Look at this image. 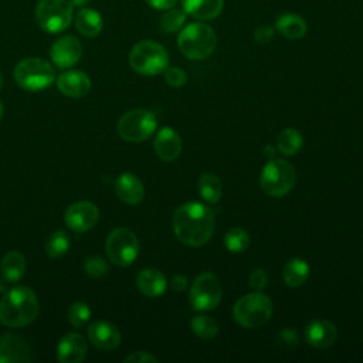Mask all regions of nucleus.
I'll return each instance as SVG.
<instances>
[{
    "label": "nucleus",
    "mask_w": 363,
    "mask_h": 363,
    "mask_svg": "<svg viewBox=\"0 0 363 363\" xmlns=\"http://www.w3.org/2000/svg\"><path fill=\"white\" fill-rule=\"evenodd\" d=\"M172 227L180 242L189 247H201L213 235L214 214L206 204L189 201L176 208Z\"/></svg>",
    "instance_id": "f257e3e1"
},
{
    "label": "nucleus",
    "mask_w": 363,
    "mask_h": 363,
    "mask_svg": "<svg viewBox=\"0 0 363 363\" xmlns=\"http://www.w3.org/2000/svg\"><path fill=\"white\" fill-rule=\"evenodd\" d=\"M38 313V299L27 286L9 289L0 301V322L10 328L31 323Z\"/></svg>",
    "instance_id": "f03ea898"
},
{
    "label": "nucleus",
    "mask_w": 363,
    "mask_h": 363,
    "mask_svg": "<svg viewBox=\"0 0 363 363\" xmlns=\"http://www.w3.org/2000/svg\"><path fill=\"white\" fill-rule=\"evenodd\" d=\"M177 45L180 52L189 60H206L217 47V35L206 23H191L182 28Z\"/></svg>",
    "instance_id": "7ed1b4c3"
},
{
    "label": "nucleus",
    "mask_w": 363,
    "mask_h": 363,
    "mask_svg": "<svg viewBox=\"0 0 363 363\" xmlns=\"http://www.w3.org/2000/svg\"><path fill=\"white\" fill-rule=\"evenodd\" d=\"M129 64L140 75H157L167 68L169 54L162 44L153 40H142L132 47Z\"/></svg>",
    "instance_id": "20e7f679"
},
{
    "label": "nucleus",
    "mask_w": 363,
    "mask_h": 363,
    "mask_svg": "<svg viewBox=\"0 0 363 363\" xmlns=\"http://www.w3.org/2000/svg\"><path fill=\"white\" fill-rule=\"evenodd\" d=\"M272 315V302L262 292H251L240 298L234 308L235 322L248 329H257L265 325Z\"/></svg>",
    "instance_id": "39448f33"
},
{
    "label": "nucleus",
    "mask_w": 363,
    "mask_h": 363,
    "mask_svg": "<svg viewBox=\"0 0 363 363\" xmlns=\"http://www.w3.org/2000/svg\"><path fill=\"white\" fill-rule=\"evenodd\" d=\"M296 174L294 166L285 159L272 157L262 167L259 184L265 194L271 197H282L295 186Z\"/></svg>",
    "instance_id": "423d86ee"
},
{
    "label": "nucleus",
    "mask_w": 363,
    "mask_h": 363,
    "mask_svg": "<svg viewBox=\"0 0 363 363\" xmlns=\"http://www.w3.org/2000/svg\"><path fill=\"white\" fill-rule=\"evenodd\" d=\"M16 82L27 91L48 88L55 79L54 67L43 58H24L14 68Z\"/></svg>",
    "instance_id": "0eeeda50"
},
{
    "label": "nucleus",
    "mask_w": 363,
    "mask_h": 363,
    "mask_svg": "<svg viewBox=\"0 0 363 363\" xmlns=\"http://www.w3.org/2000/svg\"><path fill=\"white\" fill-rule=\"evenodd\" d=\"M74 6L69 0H40L35 6V21L41 30L57 34L69 27Z\"/></svg>",
    "instance_id": "6e6552de"
},
{
    "label": "nucleus",
    "mask_w": 363,
    "mask_h": 363,
    "mask_svg": "<svg viewBox=\"0 0 363 363\" xmlns=\"http://www.w3.org/2000/svg\"><path fill=\"white\" fill-rule=\"evenodd\" d=\"M157 126L156 116L146 109H132L121 116L116 125L119 136L128 142L146 140Z\"/></svg>",
    "instance_id": "1a4fd4ad"
},
{
    "label": "nucleus",
    "mask_w": 363,
    "mask_h": 363,
    "mask_svg": "<svg viewBox=\"0 0 363 363\" xmlns=\"http://www.w3.org/2000/svg\"><path fill=\"white\" fill-rule=\"evenodd\" d=\"M108 258L119 267L130 265L139 254V241L135 233L119 227L109 233L105 244Z\"/></svg>",
    "instance_id": "9d476101"
},
{
    "label": "nucleus",
    "mask_w": 363,
    "mask_h": 363,
    "mask_svg": "<svg viewBox=\"0 0 363 363\" xmlns=\"http://www.w3.org/2000/svg\"><path fill=\"white\" fill-rule=\"evenodd\" d=\"M223 288L218 278L211 272L200 274L190 288V303L196 311H211L218 306Z\"/></svg>",
    "instance_id": "9b49d317"
},
{
    "label": "nucleus",
    "mask_w": 363,
    "mask_h": 363,
    "mask_svg": "<svg viewBox=\"0 0 363 363\" xmlns=\"http://www.w3.org/2000/svg\"><path fill=\"white\" fill-rule=\"evenodd\" d=\"M99 218L98 207L91 201H77L72 203L64 214V221L72 231L84 233L92 228Z\"/></svg>",
    "instance_id": "f8f14e48"
},
{
    "label": "nucleus",
    "mask_w": 363,
    "mask_h": 363,
    "mask_svg": "<svg viewBox=\"0 0 363 363\" xmlns=\"http://www.w3.org/2000/svg\"><path fill=\"white\" fill-rule=\"evenodd\" d=\"M82 54V47L79 40L75 35H64L54 41L50 50V57L51 61L54 62L55 67L64 69V68H71L75 65Z\"/></svg>",
    "instance_id": "ddd939ff"
},
{
    "label": "nucleus",
    "mask_w": 363,
    "mask_h": 363,
    "mask_svg": "<svg viewBox=\"0 0 363 363\" xmlns=\"http://www.w3.org/2000/svg\"><path fill=\"white\" fill-rule=\"evenodd\" d=\"M30 359V346L24 337L14 333L0 336V363H27Z\"/></svg>",
    "instance_id": "4468645a"
},
{
    "label": "nucleus",
    "mask_w": 363,
    "mask_h": 363,
    "mask_svg": "<svg viewBox=\"0 0 363 363\" xmlns=\"http://www.w3.org/2000/svg\"><path fill=\"white\" fill-rule=\"evenodd\" d=\"M88 352L86 340L82 335L72 332L62 336L57 346V359L60 363H81Z\"/></svg>",
    "instance_id": "2eb2a0df"
},
{
    "label": "nucleus",
    "mask_w": 363,
    "mask_h": 363,
    "mask_svg": "<svg viewBox=\"0 0 363 363\" xmlns=\"http://www.w3.org/2000/svg\"><path fill=\"white\" fill-rule=\"evenodd\" d=\"M305 340L315 349H326L335 343L337 337L336 328L326 319H313L305 328Z\"/></svg>",
    "instance_id": "dca6fc26"
},
{
    "label": "nucleus",
    "mask_w": 363,
    "mask_h": 363,
    "mask_svg": "<svg viewBox=\"0 0 363 363\" xmlns=\"http://www.w3.org/2000/svg\"><path fill=\"white\" fill-rule=\"evenodd\" d=\"M88 339L98 349L112 350L121 343V332L106 320H95L88 328Z\"/></svg>",
    "instance_id": "f3484780"
},
{
    "label": "nucleus",
    "mask_w": 363,
    "mask_h": 363,
    "mask_svg": "<svg viewBox=\"0 0 363 363\" xmlns=\"http://www.w3.org/2000/svg\"><path fill=\"white\" fill-rule=\"evenodd\" d=\"M57 86L61 94L69 98H81L89 92L91 79L82 71L69 69L57 78Z\"/></svg>",
    "instance_id": "a211bd4d"
},
{
    "label": "nucleus",
    "mask_w": 363,
    "mask_h": 363,
    "mask_svg": "<svg viewBox=\"0 0 363 363\" xmlns=\"http://www.w3.org/2000/svg\"><path fill=\"white\" fill-rule=\"evenodd\" d=\"M115 191L123 203L130 206L140 203L145 196L143 183L132 173H123L116 179Z\"/></svg>",
    "instance_id": "6ab92c4d"
},
{
    "label": "nucleus",
    "mask_w": 363,
    "mask_h": 363,
    "mask_svg": "<svg viewBox=\"0 0 363 363\" xmlns=\"http://www.w3.org/2000/svg\"><path fill=\"white\" fill-rule=\"evenodd\" d=\"M182 150V140L176 130L172 128H162L155 139V152L164 160L172 162L179 157Z\"/></svg>",
    "instance_id": "aec40b11"
},
{
    "label": "nucleus",
    "mask_w": 363,
    "mask_h": 363,
    "mask_svg": "<svg viewBox=\"0 0 363 363\" xmlns=\"http://www.w3.org/2000/svg\"><path fill=\"white\" fill-rule=\"evenodd\" d=\"M136 286L145 296L157 298L164 294L167 288V279L159 269L146 268L138 274Z\"/></svg>",
    "instance_id": "412c9836"
},
{
    "label": "nucleus",
    "mask_w": 363,
    "mask_h": 363,
    "mask_svg": "<svg viewBox=\"0 0 363 363\" xmlns=\"http://www.w3.org/2000/svg\"><path fill=\"white\" fill-rule=\"evenodd\" d=\"M182 4L187 16L206 21L220 16L224 0H182Z\"/></svg>",
    "instance_id": "4be33fe9"
},
{
    "label": "nucleus",
    "mask_w": 363,
    "mask_h": 363,
    "mask_svg": "<svg viewBox=\"0 0 363 363\" xmlns=\"http://www.w3.org/2000/svg\"><path fill=\"white\" fill-rule=\"evenodd\" d=\"M75 28L85 37H96L104 27V20L99 11L89 7H79L74 16Z\"/></svg>",
    "instance_id": "5701e85b"
},
{
    "label": "nucleus",
    "mask_w": 363,
    "mask_h": 363,
    "mask_svg": "<svg viewBox=\"0 0 363 363\" xmlns=\"http://www.w3.org/2000/svg\"><path fill=\"white\" fill-rule=\"evenodd\" d=\"M274 28L288 40H299L306 34L308 24L301 16L285 13L277 18Z\"/></svg>",
    "instance_id": "b1692460"
},
{
    "label": "nucleus",
    "mask_w": 363,
    "mask_h": 363,
    "mask_svg": "<svg viewBox=\"0 0 363 363\" xmlns=\"http://www.w3.org/2000/svg\"><path fill=\"white\" fill-rule=\"evenodd\" d=\"M0 271L7 282H17L26 272L24 255L18 251H9L1 259Z\"/></svg>",
    "instance_id": "393cba45"
},
{
    "label": "nucleus",
    "mask_w": 363,
    "mask_h": 363,
    "mask_svg": "<svg viewBox=\"0 0 363 363\" xmlns=\"http://www.w3.org/2000/svg\"><path fill=\"white\" fill-rule=\"evenodd\" d=\"M284 281L288 286H301L309 277V265L302 258H292L284 265Z\"/></svg>",
    "instance_id": "a878e982"
},
{
    "label": "nucleus",
    "mask_w": 363,
    "mask_h": 363,
    "mask_svg": "<svg viewBox=\"0 0 363 363\" xmlns=\"http://www.w3.org/2000/svg\"><path fill=\"white\" fill-rule=\"evenodd\" d=\"M302 143H303L302 133L294 128L284 129L277 138V149L285 156L296 155L301 150Z\"/></svg>",
    "instance_id": "bb28decb"
},
{
    "label": "nucleus",
    "mask_w": 363,
    "mask_h": 363,
    "mask_svg": "<svg viewBox=\"0 0 363 363\" xmlns=\"http://www.w3.org/2000/svg\"><path fill=\"white\" fill-rule=\"evenodd\" d=\"M197 189L201 197L208 203H217L223 193V186L220 179L211 173H204L200 176L197 182Z\"/></svg>",
    "instance_id": "cd10ccee"
},
{
    "label": "nucleus",
    "mask_w": 363,
    "mask_h": 363,
    "mask_svg": "<svg viewBox=\"0 0 363 363\" xmlns=\"http://www.w3.org/2000/svg\"><path fill=\"white\" fill-rule=\"evenodd\" d=\"M69 245H71L69 235L62 230H57L47 238L44 248L51 258H58V257H62L69 250Z\"/></svg>",
    "instance_id": "c85d7f7f"
},
{
    "label": "nucleus",
    "mask_w": 363,
    "mask_h": 363,
    "mask_svg": "<svg viewBox=\"0 0 363 363\" xmlns=\"http://www.w3.org/2000/svg\"><path fill=\"white\" fill-rule=\"evenodd\" d=\"M190 326H191L193 333L203 340H211L218 333L217 322L213 318L206 316V315L194 316L190 322Z\"/></svg>",
    "instance_id": "c756f323"
},
{
    "label": "nucleus",
    "mask_w": 363,
    "mask_h": 363,
    "mask_svg": "<svg viewBox=\"0 0 363 363\" xmlns=\"http://www.w3.org/2000/svg\"><path fill=\"white\" fill-rule=\"evenodd\" d=\"M186 11L183 9H169V10H164L163 16L160 17V30L163 33H167V34H173L179 30L183 28L184 23H186Z\"/></svg>",
    "instance_id": "7c9ffc66"
},
{
    "label": "nucleus",
    "mask_w": 363,
    "mask_h": 363,
    "mask_svg": "<svg viewBox=\"0 0 363 363\" xmlns=\"http://www.w3.org/2000/svg\"><path fill=\"white\" fill-rule=\"evenodd\" d=\"M225 248L231 252H244L250 245V235L242 228H231L224 237Z\"/></svg>",
    "instance_id": "2f4dec72"
},
{
    "label": "nucleus",
    "mask_w": 363,
    "mask_h": 363,
    "mask_svg": "<svg viewBox=\"0 0 363 363\" xmlns=\"http://www.w3.org/2000/svg\"><path fill=\"white\" fill-rule=\"evenodd\" d=\"M67 318H68V322L74 328H81L91 318V309H89V306L85 302H74L68 308Z\"/></svg>",
    "instance_id": "473e14b6"
},
{
    "label": "nucleus",
    "mask_w": 363,
    "mask_h": 363,
    "mask_svg": "<svg viewBox=\"0 0 363 363\" xmlns=\"http://www.w3.org/2000/svg\"><path fill=\"white\" fill-rule=\"evenodd\" d=\"M84 269L85 272L89 275V277H94V278H99V277H104L109 267L106 264V261L99 257V255H94V257H88L84 262Z\"/></svg>",
    "instance_id": "72a5a7b5"
},
{
    "label": "nucleus",
    "mask_w": 363,
    "mask_h": 363,
    "mask_svg": "<svg viewBox=\"0 0 363 363\" xmlns=\"http://www.w3.org/2000/svg\"><path fill=\"white\" fill-rule=\"evenodd\" d=\"M163 72H164V81L173 88H180L187 81L186 72L179 67H167Z\"/></svg>",
    "instance_id": "f704fd0d"
},
{
    "label": "nucleus",
    "mask_w": 363,
    "mask_h": 363,
    "mask_svg": "<svg viewBox=\"0 0 363 363\" xmlns=\"http://www.w3.org/2000/svg\"><path fill=\"white\" fill-rule=\"evenodd\" d=\"M248 282L251 285V288H254L255 291H261L268 285V274L265 269L262 268H255L251 271L250 277H248Z\"/></svg>",
    "instance_id": "c9c22d12"
},
{
    "label": "nucleus",
    "mask_w": 363,
    "mask_h": 363,
    "mask_svg": "<svg viewBox=\"0 0 363 363\" xmlns=\"http://www.w3.org/2000/svg\"><path fill=\"white\" fill-rule=\"evenodd\" d=\"M277 340L284 347H294L298 343V332L294 328H285L278 333Z\"/></svg>",
    "instance_id": "e433bc0d"
},
{
    "label": "nucleus",
    "mask_w": 363,
    "mask_h": 363,
    "mask_svg": "<svg viewBox=\"0 0 363 363\" xmlns=\"http://www.w3.org/2000/svg\"><path fill=\"white\" fill-rule=\"evenodd\" d=\"M275 33V28L271 26H259L254 30V40L258 44H267L272 40Z\"/></svg>",
    "instance_id": "4c0bfd02"
},
{
    "label": "nucleus",
    "mask_w": 363,
    "mask_h": 363,
    "mask_svg": "<svg viewBox=\"0 0 363 363\" xmlns=\"http://www.w3.org/2000/svg\"><path fill=\"white\" fill-rule=\"evenodd\" d=\"M157 359L145 350H138L125 357V363H156Z\"/></svg>",
    "instance_id": "58836bf2"
},
{
    "label": "nucleus",
    "mask_w": 363,
    "mask_h": 363,
    "mask_svg": "<svg viewBox=\"0 0 363 363\" xmlns=\"http://www.w3.org/2000/svg\"><path fill=\"white\" fill-rule=\"evenodd\" d=\"M145 1L147 3L149 7H152L155 10L164 11V10H169V9L174 7L177 0H145Z\"/></svg>",
    "instance_id": "ea45409f"
},
{
    "label": "nucleus",
    "mask_w": 363,
    "mask_h": 363,
    "mask_svg": "<svg viewBox=\"0 0 363 363\" xmlns=\"http://www.w3.org/2000/svg\"><path fill=\"white\" fill-rule=\"evenodd\" d=\"M170 286H172V289H174L177 292H182L187 288V278L183 277V275H179V274L173 275V278L170 281Z\"/></svg>",
    "instance_id": "a19ab883"
},
{
    "label": "nucleus",
    "mask_w": 363,
    "mask_h": 363,
    "mask_svg": "<svg viewBox=\"0 0 363 363\" xmlns=\"http://www.w3.org/2000/svg\"><path fill=\"white\" fill-rule=\"evenodd\" d=\"M275 147L274 146H271V145H267V146H264V150H262V153H264V156L267 157V159H272V157H275Z\"/></svg>",
    "instance_id": "79ce46f5"
},
{
    "label": "nucleus",
    "mask_w": 363,
    "mask_h": 363,
    "mask_svg": "<svg viewBox=\"0 0 363 363\" xmlns=\"http://www.w3.org/2000/svg\"><path fill=\"white\" fill-rule=\"evenodd\" d=\"M74 7H85L91 0H69Z\"/></svg>",
    "instance_id": "37998d69"
},
{
    "label": "nucleus",
    "mask_w": 363,
    "mask_h": 363,
    "mask_svg": "<svg viewBox=\"0 0 363 363\" xmlns=\"http://www.w3.org/2000/svg\"><path fill=\"white\" fill-rule=\"evenodd\" d=\"M1 116H3V104L0 101V121H1Z\"/></svg>",
    "instance_id": "c03bdc74"
},
{
    "label": "nucleus",
    "mask_w": 363,
    "mask_h": 363,
    "mask_svg": "<svg viewBox=\"0 0 363 363\" xmlns=\"http://www.w3.org/2000/svg\"><path fill=\"white\" fill-rule=\"evenodd\" d=\"M1 88H3V77L0 74V91H1Z\"/></svg>",
    "instance_id": "a18cd8bd"
}]
</instances>
